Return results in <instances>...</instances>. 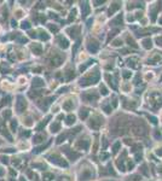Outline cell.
<instances>
[{
	"label": "cell",
	"instance_id": "cell-1",
	"mask_svg": "<svg viewBox=\"0 0 162 181\" xmlns=\"http://www.w3.org/2000/svg\"><path fill=\"white\" fill-rule=\"evenodd\" d=\"M99 78V74L98 71H94V72H90L88 75H86L84 78L80 80V84L81 86H88V84H93L98 81Z\"/></svg>",
	"mask_w": 162,
	"mask_h": 181
},
{
	"label": "cell",
	"instance_id": "cell-2",
	"mask_svg": "<svg viewBox=\"0 0 162 181\" xmlns=\"http://www.w3.org/2000/svg\"><path fill=\"white\" fill-rule=\"evenodd\" d=\"M27 100L22 97V95H18L17 97V101H16V111L18 114H22L25 109H27Z\"/></svg>",
	"mask_w": 162,
	"mask_h": 181
},
{
	"label": "cell",
	"instance_id": "cell-3",
	"mask_svg": "<svg viewBox=\"0 0 162 181\" xmlns=\"http://www.w3.org/2000/svg\"><path fill=\"white\" fill-rule=\"evenodd\" d=\"M50 162H52L53 164H57L59 167H67L68 166V163L64 161V158H62L61 156L58 155H51L50 156Z\"/></svg>",
	"mask_w": 162,
	"mask_h": 181
},
{
	"label": "cell",
	"instance_id": "cell-4",
	"mask_svg": "<svg viewBox=\"0 0 162 181\" xmlns=\"http://www.w3.org/2000/svg\"><path fill=\"white\" fill-rule=\"evenodd\" d=\"M0 134L4 135L5 138H7L9 140H12V138H11V135H10V133L7 132V128L6 126H5V123H4L1 120H0Z\"/></svg>",
	"mask_w": 162,
	"mask_h": 181
},
{
	"label": "cell",
	"instance_id": "cell-5",
	"mask_svg": "<svg viewBox=\"0 0 162 181\" xmlns=\"http://www.w3.org/2000/svg\"><path fill=\"white\" fill-rule=\"evenodd\" d=\"M103 123V121L98 117V116H96V117H93V118L91 120V122H90V127L91 128H99V126Z\"/></svg>",
	"mask_w": 162,
	"mask_h": 181
},
{
	"label": "cell",
	"instance_id": "cell-6",
	"mask_svg": "<svg viewBox=\"0 0 162 181\" xmlns=\"http://www.w3.org/2000/svg\"><path fill=\"white\" fill-rule=\"evenodd\" d=\"M57 44L59 45V47H62V48H68L69 47V41L64 36H62V35L57 38Z\"/></svg>",
	"mask_w": 162,
	"mask_h": 181
},
{
	"label": "cell",
	"instance_id": "cell-7",
	"mask_svg": "<svg viewBox=\"0 0 162 181\" xmlns=\"http://www.w3.org/2000/svg\"><path fill=\"white\" fill-rule=\"evenodd\" d=\"M63 62V58L58 54H53V57L51 58V65L53 66H59Z\"/></svg>",
	"mask_w": 162,
	"mask_h": 181
},
{
	"label": "cell",
	"instance_id": "cell-8",
	"mask_svg": "<svg viewBox=\"0 0 162 181\" xmlns=\"http://www.w3.org/2000/svg\"><path fill=\"white\" fill-rule=\"evenodd\" d=\"M92 176H93L92 169H87V170H85L80 174V180H90V179H92Z\"/></svg>",
	"mask_w": 162,
	"mask_h": 181
},
{
	"label": "cell",
	"instance_id": "cell-9",
	"mask_svg": "<svg viewBox=\"0 0 162 181\" xmlns=\"http://www.w3.org/2000/svg\"><path fill=\"white\" fill-rule=\"evenodd\" d=\"M98 46H99V45L97 44V41H94V40H88L87 48H88V51H90V52L96 53L97 50H98Z\"/></svg>",
	"mask_w": 162,
	"mask_h": 181
},
{
	"label": "cell",
	"instance_id": "cell-10",
	"mask_svg": "<svg viewBox=\"0 0 162 181\" xmlns=\"http://www.w3.org/2000/svg\"><path fill=\"white\" fill-rule=\"evenodd\" d=\"M44 103H39V106H40L42 110H46L48 106H50V104L53 101V98H46V99L42 100Z\"/></svg>",
	"mask_w": 162,
	"mask_h": 181
},
{
	"label": "cell",
	"instance_id": "cell-11",
	"mask_svg": "<svg viewBox=\"0 0 162 181\" xmlns=\"http://www.w3.org/2000/svg\"><path fill=\"white\" fill-rule=\"evenodd\" d=\"M84 99L87 101H92V100H97V94L96 93H91V92H86L84 94Z\"/></svg>",
	"mask_w": 162,
	"mask_h": 181
},
{
	"label": "cell",
	"instance_id": "cell-12",
	"mask_svg": "<svg viewBox=\"0 0 162 181\" xmlns=\"http://www.w3.org/2000/svg\"><path fill=\"white\" fill-rule=\"evenodd\" d=\"M31 51H33L36 56H39V54H41V52H42V47H41L40 44H34V45H31Z\"/></svg>",
	"mask_w": 162,
	"mask_h": 181
},
{
	"label": "cell",
	"instance_id": "cell-13",
	"mask_svg": "<svg viewBox=\"0 0 162 181\" xmlns=\"http://www.w3.org/2000/svg\"><path fill=\"white\" fill-rule=\"evenodd\" d=\"M79 31H80V27H73V28H69L67 33H68V34H70V36L75 38V36H78Z\"/></svg>",
	"mask_w": 162,
	"mask_h": 181
},
{
	"label": "cell",
	"instance_id": "cell-14",
	"mask_svg": "<svg viewBox=\"0 0 162 181\" xmlns=\"http://www.w3.org/2000/svg\"><path fill=\"white\" fill-rule=\"evenodd\" d=\"M73 108H74L73 100H66V101L63 103V109L66 110V111H70V110H73Z\"/></svg>",
	"mask_w": 162,
	"mask_h": 181
},
{
	"label": "cell",
	"instance_id": "cell-15",
	"mask_svg": "<svg viewBox=\"0 0 162 181\" xmlns=\"http://www.w3.org/2000/svg\"><path fill=\"white\" fill-rule=\"evenodd\" d=\"M88 145H90V141L88 140L78 141V143H76V149H80V147H82V149H87Z\"/></svg>",
	"mask_w": 162,
	"mask_h": 181
},
{
	"label": "cell",
	"instance_id": "cell-16",
	"mask_svg": "<svg viewBox=\"0 0 162 181\" xmlns=\"http://www.w3.org/2000/svg\"><path fill=\"white\" fill-rule=\"evenodd\" d=\"M81 12H82V16L88 15V12H90V6L87 5V3H84L81 5Z\"/></svg>",
	"mask_w": 162,
	"mask_h": 181
},
{
	"label": "cell",
	"instance_id": "cell-17",
	"mask_svg": "<svg viewBox=\"0 0 162 181\" xmlns=\"http://www.w3.org/2000/svg\"><path fill=\"white\" fill-rule=\"evenodd\" d=\"M33 86L34 87H41V86H44V80H41L40 77H35L33 80Z\"/></svg>",
	"mask_w": 162,
	"mask_h": 181
},
{
	"label": "cell",
	"instance_id": "cell-18",
	"mask_svg": "<svg viewBox=\"0 0 162 181\" xmlns=\"http://www.w3.org/2000/svg\"><path fill=\"white\" fill-rule=\"evenodd\" d=\"M46 139V137H45V134H37L34 137V143L35 144H40L42 143V141Z\"/></svg>",
	"mask_w": 162,
	"mask_h": 181
},
{
	"label": "cell",
	"instance_id": "cell-19",
	"mask_svg": "<svg viewBox=\"0 0 162 181\" xmlns=\"http://www.w3.org/2000/svg\"><path fill=\"white\" fill-rule=\"evenodd\" d=\"M50 129H51L52 133H57V132L61 129V125H59V122H55V123H52L51 127H50Z\"/></svg>",
	"mask_w": 162,
	"mask_h": 181
},
{
	"label": "cell",
	"instance_id": "cell-20",
	"mask_svg": "<svg viewBox=\"0 0 162 181\" xmlns=\"http://www.w3.org/2000/svg\"><path fill=\"white\" fill-rule=\"evenodd\" d=\"M118 9H120V5H118V3L112 4V6H110V9H109V15H114V12H115V11H117Z\"/></svg>",
	"mask_w": 162,
	"mask_h": 181
},
{
	"label": "cell",
	"instance_id": "cell-21",
	"mask_svg": "<svg viewBox=\"0 0 162 181\" xmlns=\"http://www.w3.org/2000/svg\"><path fill=\"white\" fill-rule=\"evenodd\" d=\"M74 122H75V116L74 115H69L68 117H67L66 125L67 126H72V125H74Z\"/></svg>",
	"mask_w": 162,
	"mask_h": 181
},
{
	"label": "cell",
	"instance_id": "cell-22",
	"mask_svg": "<svg viewBox=\"0 0 162 181\" xmlns=\"http://www.w3.org/2000/svg\"><path fill=\"white\" fill-rule=\"evenodd\" d=\"M88 112H90V111H88L87 109H81V111H80V117L82 120H85L86 118V116L88 115Z\"/></svg>",
	"mask_w": 162,
	"mask_h": 181
},
{
	"label": "cell",
	"instance_id": "cell-23",
	"mask_svg": "<svg viewBox=\"0 0 162 181\" xmlns=\"http://www.w3.org/2000/svg\"><path fill=\"white\" fill-rule=\"evenodd\" d=\"M143 46L144 47H147V48H149V47H151V40L150 39H147V40H144L143 41Z\"/></svg>",
	"mask_w": 162,
	"mask_h": 181
},
{
	"label": "cell",
	"instance_id": "cell-24",
	"mask_svg": "<svg viewBox=\"0 0 162 181\" xmlns=\"http://www.w3.org/2000/svg\"><path fill=\"white\" fill-rule=\"evenodd\" d=\"M48 120H50V117H47V118H45V120H44V122H41L40 125L37 126V129H39V131H40V129L42 128V127H45V126H46V123H47V121H48Z\"/></svg>",
	"mask_w": 162,
	"mask_h": 181
},
{
	"label": "cell",
	"instance_id": "cell-25",
	"mask_svg": "<svg viewBox=\"0 0 162 181\" xmlns=\"http://www.w3.org/2000/svg\"><path fill=\"white\" fill-rule=\"evenodd\" d=\"M40 38L42 39V40H48L50 39V36L45 33V31H40Z\"/></svg>",
	"mask_w": 162,
	"mask_h": 181
},
{
	"label": "cell",
	"instance_id": "cell-26",
	"mask_svg": "<svg viewBox=\"0 0 162 181\" xmlns=\"http://www.w3.org/2000/svg\"><path fill=\"white\" fill-rule=\"evenodd\" d=\"M16 128H17V122H16V120H12V122H11V131L15 132Z\"/></svg>",
	"mask_w": 162,
	"mask_h": 181
},
{
	"label": "cell",
	"instance_id": "cell-27",
	"mask_svg": "<svg viewBox=\"0 0 162 181\" xmlns=\"http://www.w3.org/2000/svg\"><path fill=\"white\" fill-rule=\"evenodd\" d=\"M100 93L103 94V95H106V94H108V90H106V88L104 87V84L100 86Z\"/></svg>",
	"mask_w": 162,
	"mask_h": 181
},
{
	"label": "cell",
	"instance_id": "cell-28",
	"mask_svg": "<svg viewBox=\"0 0 162 181\" xmlns=\"http://www.w3.org/2000/svg\"><path fill=\"white\" fill-rule=\"evenodd\" d=\"M48 28H50V30H51V31H55V33H56V31L58 30V28H57L56 25H52V24L48 25Z\"/></svg>",
	"mask_w": 162,
	"mask_h": 181
},
{
	"label": "cell",
	"instance_id": "cell-29",
	"mask_svg": "<svg viewBox=\"0 0 162 181\" xmlns=\"http://www.w3.org/2000/svg\"><path fill=\"white\" fill-rule=\"evenodd\" d=\"M23 123H24V125H27V126H31V125H33V122H31L30 117H28V118L25 120V122H23Z\"/></svg>",
	"mask_w": 162,
	"mask_h": 181
},
{
	"label": "cell",
	"instance_id": "cell-30",
	"mask_svg": "<svg viewBox=\"0 0 162 181\" xmlns=\"http://www.w3.org/2000/svg\"><path fill=\"white\" fill-rule=\"evenodd\" d=\"M19 163H21V159L19 158H16V159H13V166H19Z\"/></svg>",
	"mask_w": 162,
	"mask_h": 181
},
{
	"label": "cell",
	"instance_id": "cell-31",
	"mask_svg": "<svg viewBox=\"0 0 162 181\" xmlns=\"http://www.w3.org/2000/svg\"><path fill=\"white\" fill-rule=\"evenodd\" d=\"M51 178H53L52 174H46V175H45V181H50Z\"/></svg>",
	"mask_w": 162,
	"mask_h": 181
},
{
	"label": "cell",
	"instance_id": "cell-32",
	"mask_svg": "<svg viewBox=\"0 0 162 181\" xmlns=\"http://www.w3.org/2000/svg\"><path fill=\"white\" fill-rule=\"evenodd\" d=\"M75 13H76V11H72V12H70V17H69V19H70V21H72V19H74L75 18Z\"/></svg>",
	"mask_w": 162,
	"mask_h": 181
},
{
	"label": "cell",
	"instance_id": "cell-33",
	"mask_svg": "<svg viewBox=\"0 0 162 181\" xmlns=\"http://www.w3.org/2000/svg\"><path fill=\"white\" fill-rule=\"evenodd\" d=\"M29 27H30V25H29L28 22H23V23H22V28H23V29H24V28L27 29V28H29Z\"/></svg>",
	"mask_w": 162,
	"mask_h": 181
},
{
	"label": "cell",
	"instance_id": "cell-34",
	"mask_svg": "<svg viewBox=\"0 0 162 181\" xmlns=\"http://www.w3.org/2000/svg\"><path fill=\"white\" fill-rule=\"evenodd\" d=\"M10 115H11V112H10L9 110H6V112H4V117H6V118L10 117Z\"/></svg>",
	"mask_w": 162,
	"mask_h": 181
},
{
	"label": "cell",
	"instance_id": "cell-35",
	"mask_svg": "<svg viewBox=\"0 0 162 181\" xmlns=\"http://www.w3.org/2000/svg\"><path fill=\"white\" fill-rule=\"evenodd\" d=\"M123 72H125V74H123V76H125L126 78H127V77H129V76L132 75V74H129V71H123Z\"/></svg>",
	"mask_w": 162,
	"mask_h": 181
},
{
	"label": "cell",
	"instance_id": "cell-36",
	"mask_svg": "<svg viewBox=\"0 0 162 181\" xmlns=\"http://www.w3.org/2000/svg\"><path fill=\"white\" fill-rule=\"evenodd\" d=\"M120 42H121L120 40H116V41H114V44L112 45H114V46H120Z\"/></svg>",
	"mask_w": 162,
	"mask_h": 181
},
{
	"label": "cell",
	"instance_id": "cell-37",
	"mask_svg": "<svg viewBox=\"0 0 162 181\" xmlns=\"http://www.w3.org/2000/svg\"><path fill=\"white\" fill-rule=\"evenodd\" d=\"M4 174V172H3V170H0V175H3Z\"/></svg>",
	"mask_w": 162,
	"mask_h": 181
}]
</instances>
